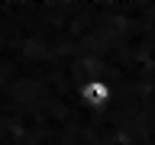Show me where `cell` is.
I'll use <instances>...</instances> for the list:
<instances>
[{
  "label": "cell",
  "mask_w": 155,
  "mask_h": 145,
  "mask_svg": "<svg viewBox=\"0 0 155 145\" xmlns=\"http://www.w3.org/2000/svg\"><path fill=\"white\" fill-rule=\"evenodd\" d=\"M78 97H81V103H84L87 110H104V106L110 103L113 90H110V84H107L104 77H91V81H84V84H81Z\"/></svg>",
  "instance_id": "1"
}]
</instances>
